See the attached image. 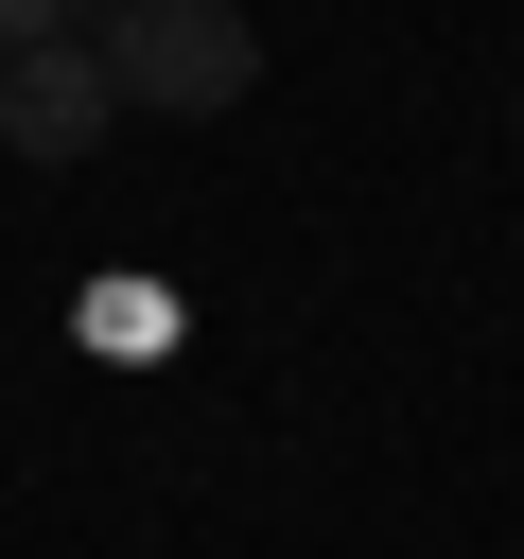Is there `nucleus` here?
<instances>
[{
	"mask_svg": "<svg viewBox=\"0 0 524 559\" xmlns=\"http://www.w3.org/2000/svg\"><path fill=\"white\" fill-rule=\"evenodd\" d=\"M157 332H175L157 280H105V297H87V349H157Z\"/></svg>",
	"mask_w": 524,
	"mask_h": 559,
	"instance_id": "3",
	"label": "nucleus"
},
{
	"mask_svg": "<svg viewBox=\"0 0 524 559\" xmlns=\"http://www.w3.org/2000/svg\"><path fill=\"white\" fill-rule=\"evenodd\" d=\"M105 122H122V87H105V35H35V52H0V140H17L35 175H70Z\"/></svg>",
	"mask_w": 524,
	"mask_h": 559,
	"instance_id": "2",
	"label": "nucleus"
},
{
	"mask_svg": "<svg viewBox=\"0 0 524 559\" xmlns=\"http://www.w3.org/2000/svg\"><path fill=\"white\" fill-rule=\"evenodd\" d=\"M35 35H70V0H0V52H35Z\"/></svg>",
	"mask_w": 524,
	"mask_h": 559,
	"instance_id": "4",
	"label": "nucleus"
},
{
	"mask_svg": "<svg viewBox=\"0 0 524 559\" xmlns=\"http://www.w3.org/2000/svg\"><path fill=\"white\" fill-rule=\"evenodd\" d=\"M87 17H122V0H87Z\"/></svg>",
	"mask_w": 524,
	"mask_h": 559,
	"instance_id": "5",
	"label": "nucleus"
},
{
	"mask_svg": "<svg viewBox=\"0 0 524 559\" xmlns=\"http://www.w3.org/2000/svg\"><path fill=\"white\" fill-rule=\"evenodd\" d=\"M87 35H105V87L157 105V122H227V105L262 87V17H245V0H122V17H87Z\"/></svg>",
	"mask_w": 524,
	"mask_h": 559,
	"instance_id": "1",
	"label": "nucleus"
}]
</instances>
